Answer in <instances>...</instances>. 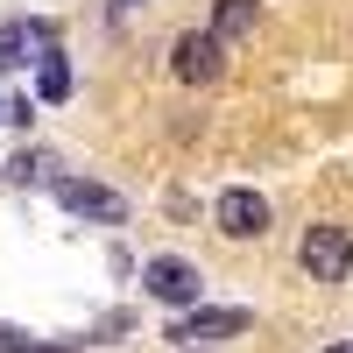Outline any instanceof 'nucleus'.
I'll return each mask as SVG.
<instances>
[{
    "mask_svg": "<svg viewBox=\"0 0 353 353\" xmlns=\"http://www.w3.org/2000/svg\"><path fill=\"white\" fill-rule=\"evenodd\" d=\"M269 191H254V184H226L219 198H212V226L226 233V241H261L269 233Z\"/></svg>",
    "mask_w": 353,
    "mask_h": 353,
    "instance_id": "3",
    "label": "nucleus"
},
{
    "mask_svg": "<svg viewBox=\"0 0 353 353\" xmlns=\"http://www.w3.org/2000/svg\"><path fill=\"white\" fill-rule=\"evenodd\" d=\"M141 290H149L163 311H198L205 276H198V261H184V254H149V261H141Z\"/></svg>",
    "mask_w": 353,
    "mask_h": 353,
    "instance_id": "2",
    "label": "nucleus"
},
{
    "mask_svg": "<svg viewBox=\"0 0 353 353\" xmlns=\"http://www.w3.org/2000/svg\"><path fill=\"white\" fill-rule=\"evenodd\" d=\"M128 8H134V0H128Z\"/></svg>",
    "mask_w": 353,
    "mask_h": 353,
    "instance_id": "12",
    "label": "nucleus"
},
{
    "mask_svg": "<svg viewBox=\"0 0 353 353\" xmlns=\"http://www.w3.org/2000/svg\"><path fill=\"white\" fill-rule=\"evenodd\" d=\"M254 325V311H241V304H226V311H191V318H176V332L170 339H233V332H248Z\"/></svg>",
    "mask_w": 353,
    "mask_h": 353,
    "instance_id": "6",
    "label": "nucleus"
},
{
    "mask_svg": "<svg viewBox=\"0 0 353 353\" xmlns=\"http://www.w3.org/2000/svg\"><path fill=\"white\" fill-rule=\"evenodd\" d=\"M219 50H226V43L212 36V28H184V36L170 43V78H176V85H212V78L226 71Z\"/></svg>",
    "mask_w": 353,
    "mask_h": 353,
    "instance_id": "4",
    "label": "nucleus"
},
{
    "mask_svg": "<svg viewBox=\"0 0 353 353\" xmlns=\"http://www.w3.org/2000/svg\"><path fill=\"white\" fill-rule=\"evenodd\" d=\"M297 269H304L311 283H346V276H353V233L332 226V219L304 226V241H297Z\"/></svg>",
    "mask_w": 353,
    "mask_h": 353,
    "instance_id": "1",
    "label": "nucleus"
},
{
    "mask_svg": "<svg viewBox=\"0 0 353 353\" xmlns=\"http://www.w3.org/2000/svg\"><path fill=\"white\" fill-rule=\"evenodd\" d=\"M36 85H43V99H64V92H71V71H64V57H43V64H36Z\"/></svg>",
    "mask_w": 353,
    "mask_h": 353,
    "instance_id": "8",
    "label": "nucleus"
},
{
    "mask_svg": "<svg viewBox=\"0 0 353 353\" xmlns=\"http://www.w3.org/2000/svg\"><path fill=\"white\" fill-rule=\"evenodd\" d=\"M21 64V28H0V71Z\"/></svg>",
    "mask_w": 353,
    "mask_h": 353,
    "instance_id": "9",
    "label": "nucleus"
},
{
    "mask_svg": "<svg viewBox=\"0 0 353 353\" xmlns=\"http://www.w3.org/2000/svg\"><path fill=\"white\" fill-rule=\"evenodd\" d=\"M0 353H21V332L14 325H0Z\"/></svg>",
    "mask_w": 353,
    "mask_h": 353,
    "instance_id": "10",
    "label": "nucleus"
},
{
    "mask_svg": "<svg viewBox=\"0 0 353 353\" xmlns=\"http://www.w3.org/2000/svg\"><path fill=\"white\" fill-rule=\"evenodd\" d=\"M261 21V0H212V36L233 43V36H254Z\"/></svg>",
    "mask_w": 353,
    "mask_h": 353,
    "instance_id": "7",
    "label": "nucleus"
},
{
    "mask_svg": "<svg viewBox=\"0 0 353 353\" xmlns=\"http://www.w3.org/2000/svg\"><path fill=\"white\" fill-rule=\"evenodd\" d=\"M318 353H353V339H325V346H318Z\"/></svg>",
    "mask_w": 353,
    "mask_h": 353,
    "instance_id": "11",
    "label": "nucleus"
},
{
    "mask_svg": "<svg viewBox=\"0 0 353 353\" xmlns=\"http://www.w3.org/2000/svg\"><path fill=\"white\" fill-rule=\"evenodd\" d=\"M50 191H57V205L78 212V219H106V226L128 219V198L106 191V184H92V176H50Z\"/></svg>",
    "mask_w": 353,
    "mask_h": 353,
    "instance_id": "5",
    "label": "nucleus"
}]
</instances>
